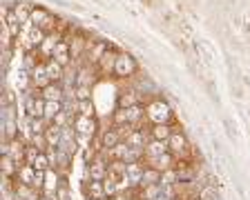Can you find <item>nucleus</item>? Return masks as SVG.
I'll return each mask as SVG.
<instances>
[{
    "mask_svg": "<svg viewBox=\"0 0 250 200\" xmlns=\"http://www.w3.org/2000/svg\"><path fill=\"white\" fill-rule=\"evenodd\" d=\"M119 143H123V138H121V133H119V129L116 127L105 129V131L101 133V147H103L105 151H112Z\"/></svg>",
    "mask_w": 250,
    "mask_h": 200,
    "instance_id": "obj_15",
    "label": "nucleus"
},
{
    "mask_svg": "<svg viewBox=\"0 0 250 200\" xmlns=\"http://www.w3.org/2000/svg\"><path fill=\"white\" fill-rule=\"evenodd\" d=\"M161 171L152 169V167H146V171H143V182H141V187H150V185H159L161 182Z\"/></svg>",
    "mask_w": 250,
    "mask_h": 200,
    "instance_id": "obj_24",
    "label": "nucleus"
},
{
    "mask_svg": "<svg viewBox=\"0 0 250 200\" xmlns=\"http://www.w3.org/2000/svg\"><path fill=\"white\" fill-rule=\"evenodd\" d=\"M62 38H65V36H62V34H56V31H54V34H47V38L42 40V45L38 47L36 52H34L38 56V60H49V58L54 56V49H56V45L62 40Z\"/></svg>",
    "mask_w": 250,
    "mask_h": 200,
    "instance_id": "obj_6",
    "label": "nucleus"
},
{
    "mask_svg": "<svg viewBox=\"0 0 250 200\" xmlns=\"http://www.w3.org/2000/svg\"><path fill=\"white\" fill-rule=\"evenodd\" d=\"M45 138H47V145H49V147H58L62 140V127H58V125L52 123L45 131Z\"/></svg>",
    "mask_w": 250,
    "mask_h": 200,
    "instance_id": "obj_22",
    "label": "nucleus"
},
{
    "mask_svg": "<svg viewBox=\"0 0 250 200\" xmlns=\"http://www.w3.org/2000/svg\"><path fill=\"white\" fill-rule=\"evenodd\" d=\"M78 100H92V87H76Z\"/></svg>",
    "mask_w": 250,
    "mask_h": 200,
    "instance_id": "obj_34",
    "label": "nucleus"
},
{
    "mask_svg": "<svg viewBox=\"0 0 250 200\" xmlns=\"http://www.w3.org/2000/svg\"><path fill=\"white\" fill-rule=\"evenodd\" d=\"M34 169H36V171H49V169H52L49 156H47L45 151H41V154H38V158L34 160Z\"/></svg>",
    "mask_w": 250,
    "mask_h": 200,
    "instance_id": "obj_30",
    "label": "nucleus"
},
{
    "mask_svg": "<svg viewBox=\"0 0 250 200\" xmlns=\"http://www.w3.org/2000/svg\"><path fill=\"white\" fill-rule=\"evenodd\" d=\"M143 163H146L147 167H152V169L161 171V174H166V171H170V169H177V158H174L170 151L163 156H156V158H143Z\"/></svg>",
    "mask_w": 250,
    "mask_h": 200,
    "instance_id": "obj_7",
    "label": "nucleus"
},
{
    "mask_svg": "<svg viewBox=\"0 0 250 200\" xmlns=\"http://www.w3.org/2000/svg\"><path fill=\"white\" fill-rule=\"evenodd\" d=\"M27 145H34V147H36L38 151H47V149H49V145H47V138H45V133H34Z\"/></svg>",
    "mask_w": 250,
    "mask_h": 200,
    "instance_id": "obj_31",
    "label": "nucleus"
},
{
    "mask_svg": "<svg viewBox=\"0 0 250 200\" xmlns=\"http://www.w3.org/2000/svg\"><path fill=\"white\" fill-rule=\"evenodd\" d=\"M14 189H16V200H41V191L34 187L25 185V182H16L14 180Z\"/></svg>",
    "mask_w": 250,
    "mask_h": 200,
    "instance_id": "obj_16",
    "label": "nucleus"
},
{
    "mask_svg": "<svg viewBox=\"0 0 250 200\" xmlns=\"http://www.w3.org/2000/svg\"><path fill=\"white\" fill-rule=\"evenodd\" d=\"M72 127L76 129L78 138H92L94 133H96V129H99V123H96V118H87V116H76L72 123Z\"/></svg>",
    "mask_w": 250,
    "mask_h": 200,
    "instance_id": "obj_5",
    "label": "nucleus"
},
{
    "mask_svg": "<svg viewBox=\"0 0 250 200\" xmlns=\"http://www.w3.org/2000/svg\"><path fill=\"white\" fill-rule=\"evenodd\" d=\"M47 85H52V80H49V76H47V67H45V60H41L36 65V69L31 72V87L34 89H45Z\"/></svg>",
    "mask_w": 250,
    "mask_h": 200,
    "instance_id": "obj_14",
    "label": "nucleus"
},
{
    "mask_svg": "<svg viewBox=\"0 0 250 200\" xmlns=\"http://www.w3.org/2000/svg\"><path fill=\"white\" fill-rule=\"evenodd\" d=\"M170 151V145L166 140H154L150 138L146 145V158H156V156H163Z\"/></svg>",
    "mask_w": 250,
    "mask_h": 200,
    "instance_id": "obj_17",
    "label": "nucleus"
},
{
    "mask_svg": "<svg viewBox=\"0 0 250 200\" xmlns=\"http://www.w3.org/2000/svg\"><path fill=\"white\" fill-rule=\"evenodd\" d=\"M103 187H105V196H107V198H109V196H114L116 191H119V187H121V180L116 178V176H112V174H109L107 178L103 180Z\"/></svg>",
    "mask_w": 250,
    "mask_h": 200,
    "instance_id": "obj_27",
    "label": "nucleus"
},
{
    "mask_svg": "<svg viewBox=\"0 0 250 200\" xmlns=\"http://www.w3.org/2000/svg\"><path fill=\"white\" fill-rule=\"evenodd\" d=\"M41 98L45 103H62L65 100V87L61 82H52L45 89H41Z\"/></svg>",
    "mask_w": 250,
    "mask_h": 200,
    "instance_id": "obj_13",
    "label": "nucleus"
},
{
    "mask_svg": "<svg viewBox=\"0 0 250 200\" xmlns=\"http://www.w3.org/2000/svg\"><path fill=\"white\" fill-rule=\"evenodd\" d=\"M125 113H127V125H132V127H139V125L147 118L146 116V105H134V107L125 109Z\"/></svg>",
    "mask_w": 250,
    "mask_h": 200,
    "instance_id": "obj_18",
    "label": "nucleus"
},
{
    "mask_svg": "<svg viewBox=\"0 0 250 200\" xmlns=\"http://www.w3.org/2000/svg\"><path fill=\"white\" fill-rule=\"evenodd\" d=\"M52 58H54V60H56V62H61V65L65 67V69L74 65L72 45H69V40H67V38H62V40L56 45V49H54V56H52Z\"/></svg>",
    "mask_w": 250,
    "mask_h": 200,
    "instance_id": "obj_11",
    "label": "nucleus"
},
{
    "mask_svg": "<svg viewBox=\"0 0 250 200\" xmlns=\"http://www.w3.org/2000/svg\"><path fill=\"white\" fill-rule=\"evenodd\" d=\"M16 182H25V185L34 187V180H36V169H34V164H21V169H18V176H16Z\"/></svg>",
    "mask_w": 250,
    "mask_h": 200,
    "instance_id": "obj_21",
    "label": "nucleus"
},
{
    "mask_svg": "<svg viewBox=\"0 0 250 200\" xmlns=\"http://www.w3.org/2000/svg\"><path fill=\"white\" fill-rule=\"evenodd\" d=\"M56 196H58V200H72V196H69V189L65 185H61L56 189Z\"/></svg>",
    "mask_w": 250,
    "mask_h": 200,
    "instance_id": "obj_35",
    "label": "nucleus"
},
{
    "mask_svg": "<svg viewBox=\"0 0 250 200\" xmlns=\"http://www.w3.org/2000/svg\"><path fill=\"white\" fill-rule=\"evenodd\" d=\"M38 154H41V151H38L34 145H27V147H25V163L27 164H34V160L38 158Z\"/></svg>",
    "mask_w": 250,
    "mask_h": 200,
    "instance_id": "obj_33",
    "label": "nucleus"
},
{
    "mask_svg": "<svg viewBox=\"0 0 250 200\" xmlns=\"http://www.w3.org/2000/svg\"><path fill=\"white\" fill-rule=\"evenodd\" d=\"M58 113H62V103H45V120L49 125L58 118Z\"/></svg>",
    "mask_w": 250,
    "mask_h": 200,
    "instance_id": "obj_25",
    "label": "nucleus"
},
{
    "mask_svg": "<svg viewBox=\"0 0 250 200\" xmlns=\"http://www.w3.org/2000/svg\"><path fill=\"white\" fill-rule=\"evenodd\" d=\"M143 171H146V163H130L127 164V171L121 178V187L125 189H136L143 182Z\"/></svg>",
    "mask_w": 250,
    "mask_h": 200,
    "instance_id": "obj_4",
    "label": "nucleus"
},
{
    "mask_svg": "<svg viewBox=\"0 0 250 200\" xmlns=\"http://www.w3.org/2000/svg\"><path fill=\"white\" fill-rule=\"evenodd\" d=\"M85 191H87V198H107V196H105V187L101 180H87Z\"/></svg>",
    "mask_w": 250,
    "mask_h": 200,
    "instance_id": "obj_23",
    "label": "nucleus"
},
{
    "mask_svg": "<svg viewBox=\"0 0 250 200\" xmlns=\"http://www.w3.org/2000/svg\"><path fill=\"white\" fill-rule=\"evenodd\" d=\"M41 200H47V198H45V196H41Z\"/></svg>",
    "mask_w": 250,
    "mask_h": 200,
    "instance_id": "obj_37",
    "label": "nucleus"
},
{
    "mask_svg": "<svg viewBox=\"0 0 250 200\" xmlns=\"http://www.w3.org/2000/svg\"><path fill=\"white\" fill-rule=\"evenodd\" d=\"M147 133H150V138L154 140H170V136L174 133V127L172 125H152L150 129H147Z\"/></svg>",
    "mask_w": 250,
    "mask_h": 200,
    "instance_id": "obj_20",
    "label": "nucleus"
},
{
    "mask_svg": "<svg viewBox=\"0 0 250 200\" xmlns=\"http://www.w3.org/2000/svg\"><path fill=\"white\" fill-rule=\"evenodd\" d=\"M87 200H105V198H87Z\"/></svg>",
    "mask_w": 250,
    "mask_h": 200,
    "instance_id": "obj_36",
    "label": "nucleus"
},
{
    "mask_svg": "<svg viewBox=\"0 0 250 200\" xmlns=\"http://www.w3.org/2000/svg\"><path fill=\"white\" fill-rule=\"evenodd\" d=\"M109 176V164L103 158H96L92 163H87V169H85V178L87 180H101L103 182Z\"/></svg>",
    "mask_w": 250,
    "mask_h": 200,
    "instance_id": "obj_8",
    "label": "nucleus"
},
{
    "mask_svg": "<svg viewBox=\"0 0 250 200\" xmlns=\"http://www.w3.org/2000/svg\"><path fill=\"white\" fill-rule=\"evenodd\" d=\"M116 58H119V52H116L114 47H109L107 52L103 54V58L99 60V65H96V69H99V76H114Z\"/></svg>",
    "mask_w": 250,
    "mask_h": 200,
    "instance_id": "obj_9",
    "label": "nucleus"
},
{
    "mask_svg": "<svg viewBox=\"0 0 250 200\" xmlns=\"http://www.w3.org/2000/svg\"><path fill=\"white\" fill-rule=\"evenodd\" d=\"M45 67H47V76H49V80L62 82V78H65V67H62L61 62H56L54 58H49V60H45Z\"/></svg>",
    "mask_w": 250,
    "mask_h": 200,
    "instance_id": "obj_19",
    "label": "nucleus"
},
{
    "mask_svg": "<svg viewBox=\"0 0 250 200\" xmlns=\"http://www.w3.org/2000/svg\"><path fill=\"white\" fill-rule=\"evenodd\" d=\"M163 194L161 185H150V187H141V200H156Z\"/></svg>",
    "mask_w": 250,
    "mask_h": 200,
    "instance_id": "obj_26",
    "label": "nucleus"
},
{
    "mask_svg": "<svg viewBox=\"0 0 250 200\" xmlns=\"http://www.w3.org/2000/svg\"><path fill=\"white\" fill-rule=\"evenodd\" d=\"M139 73V60L127 52H119L116 58V69H114V78L119 80H132Z\"/></svg>",
    "mask_w": 250,
    "mask_h": 200,
    "instance_id": "obj_2",
    "label": "nucleus"
},
{
    "mask_svg": "<svg viewBox=\"0 0 250 200\" xmlns=\"http://www.w3.org/2000/svg\"><path fill=\"white\" fill-rule=\"evenodd\" d=\"M94 105L92 100H78V116H87V118H94Z\"/></svg>",
    "mask_w": 250,
    "mask_h": 200,
    "instance_id": "obj_32",
    "label": "nucleus"
},
{
    "mask_svg": "<svg viewBox=\"0 0 250 200\" xmlns=\"http://www.w3.org/2000/svg\"><path fill=\"white\" fill-rule=\"evenodd\" d=\"M143 103H146V98L141 96L134 87H127L119 93V109H130L134 105H143Z\"/></svg>",
    "mask_w": 250,
    "mask_h": 200,
    "instance_id": "obj_12",
    "label": "nucleus"
},
{
    "mask_svg": "<svg viewBox=\"0 0 250 200\" xmlns=\"http://www.w3.org/2000/svg\"><path fill=\"white\" fill-rule=\"evenodd\" d=\"M125 171H127V163H123V160H112L109 163V174L116 176L119 180L125 176Z\"/></svg>",
    "mask_w": 250,
    "mask_h": 200,
    "instance_id": "obj_29",
    "label": "nucleus"
},
{
    "mask_svg": "<svg viewBox=\"0 0 250 200\" xmlns=\"http://www.w3.org/2000/svg\"><path fill=\"white\" fill-rule=\"evenodd\" d=\"M167 145H170V154L174 156V158H181V156H186V154H188V149H190V145H188V138H186V133L179 131V129H174V133L170 136Z\"/></svg>",
    "mask_w": 250,
    "mask_h": 200,
    "instance_id": "obj_10",
    "label": "nucleus"
},
{
    "mask_svg": "<svg viewBox=\"0 0 250 200\" xmlns=\"http://www.w3.org/2000/svg\"><path fill=\"white\" fill-rule=\"evenodd\" d=\"M199 198L201 200H219V191H217V185H203L201 191H199Z\"/></svg>",
    "mask_w": 250,
    "mask_h": 200,
    "instance_id": "obj_28",
    "label": "nucleus"
},
{
    "mask_svg": "<svg viewBox=\"0 0 250 200\" xmlns=\"http://www.w3.org/2000/svg\"><path fill=\"white\" fill-rule=\"evenodd\" d=\"M29 22L34 27H38V29H42L45 34H54L56 31V16L49 9H45V7H34Z\"/></svg>",
    "mask_w": 250,
    "mask_h": 200,
    "instance_id": "obj_3",
    "label": "nucleus"
},
{
    "mask_svg": "<svg viewBox=\"0 0 250 200\" xmlns=\"http://www.w3.org/2000/svg\"><path fill=\"white\" fill-rule=\"evenodd\" d=\"M146 116L152 125H170L172 123V107L163 98H152L146 105Z\"/></svg>",
    "mask_w": 250,
    "mask_h": 200,
    "instance_id": "obj_1",
    "label": "nucleus"
}]
</instances>
